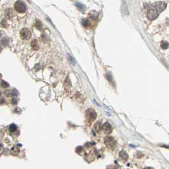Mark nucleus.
<instances>
[{
	"label": "nucleus",
	"instance_id": "nucleus-1",
	"mask_svg": "<svg viewBox=\"0 0 169 169\" xmlns=\"http://www.w3.org/2000/svg\"><path fill=\"white\" fill-rule=\"evenodd\" d=\"M85 116H86V120H87V123L90 124L94 122V120L96 119L97 118V113H95V111L92 108L88 109L85 112Z\"/></svg>",
	"mask_w": 169,
	"mask_h": 169
},
{
	"label": "nucleus",
	"instance_id": "nucleus-2",
	"mask_svg": "<svg viewBox=\"0 0 169 169\" xmlns=\"http://www.w3.org/2000/svg\"><path fill=\"white\" fill-rule=\"evenodd\" d=\"M15 10L19 13H24L26 11V6L22 0H18L14 5Z\"/></svg>",
	"mask_w": 169,
	"mask_h": 169
},
{
	"label": "nucleus",
	"instance_id": "nucleus-3",
	"mask_svg": "<svg viewBox=\"0 0 169 169\" xmlns=\"http://www.w3.org/2000/svg\"><path fill=\"white\" fill-rule=\"evenodd\" d=\"M159 13H160L158 12L157 10L154 7L153 5V6H151V7L149 8L148 10V19L151 20H155V19H156V18L158 17Z\"/></svg>",
	"mask_w": 169,
	"mask_h": 169
},
{
	"label": "nucleus",
	"instance_id": "nucleus-4",
	"mask_svg": "<svg viewBox=\"0 0 169 169\" xmlns=\"http://www.w3.org/2000/svg\"><path fill=\"white\" fill-rule=\"evenodd\" d=\"M104 142L105 144L106 145V146L108 148H110V149H113L114 147L116 146V142L114 138L113 137H106L104 139Z\"/></svg>",
	"mask_w": 169,
	"mask_h": 169
},
{
	"label": "nucleus",
	"instance_id": "nucleus-5",
	"mask_svg": "<svg viewBox=\"0 0 169 169\" xmlns=\"http://www.w3.org/2000/svg\"><path fill=\"white\" fill-rule=\"evenodd\" d=\"M153 6L157 10L159 13H160L167 7V3L165 2H163V1H158L154 4Z\"/></svg>",
	"mask_w": 169,
	"mask_h": 169
},
{
	"label": "nucleus",
	"instance_id": "nucleus-6",
	"mask_svg": "<svg viewBox=\"0 0 169 169\" xmlns=\"http://www.w3.org/2000/svg\"><path fill=\"white\" fill-rule=\"evenodd\" d=\"M20 37L23 39V40H29L31 36V31L27 28H24L20 31Z\"/></svg>",
	"mask_w": 169,
	"mask_h": 169
},
{
	"label": "nucleus",
	"instance_id": "nucleus-7",
	"mask_svg": "<svg viewBox=\"0 0 169 169\" xmlns=\"http://www.w3.org/2000/svg\"><path fill=\"white\" fill-rule=\"evenodd\" d=\"M102 129L106 134H110L112 132V131H113L112 126L111 125V124L109 123H105L102 125Z\"/></svg>",
	"mask_w": 169,
	"mask_h": 169
},
{
	"label": "nucleus",
	"instance_id": "nucleus-8",
	"mask_svg": "<svg viewBox=\"0 0 169 169\" xmlns=\"http://www.w3.org/2000/svg\"><path fill=\"white\" fill-rule=\"evenodd\" d=\"M75 5L81 11V12H84V11L85 10L86 6L84 4L81 3H76Z\"/></svg>",
	"mask_w": 169,
	"mask_h": 169
},
{
	"label": "nucleus",
	"instance_id": "nucleus-9",
	"mask_svg": "<svg viewBox=\"0 0 169 169\" xmlns=\"http://www.w3.org/2000/svg\"><path fill=\"white\" fill-rule=\"evenodd\" d=\"M31 46H32V48H33V49L34 50H37L39 49V45L37 40H34L33 41H32Z\"/></svg>",
	"mask_w": 169,
	"mask_h": 169
},
{
	"label": "nucleus",
	"instance_id": "nucleus-10",
	"mask_svg": "<svg viewBox=\"0 0 169 169\" xmlns=\"http://www.w3.org/2000/svg\"><path fill=\"white\" fill-rule=\"evenodd\" d=\"M120 156L123 160H127L128 158V155H127V153H126L125 151H122L120 152Z\"/></svg>",
	"mask_w": 169,
	"mask_h": 169
},
{
	"label": "nucleus",
	"instance_id": "nucleus-11",
	"mask_svg": "<svg viewBox=\"0 0 169 169\" xmlns=\"http://www.w3.org/2000/svg\"><path fill=\"white\" fill-rule=\"evenodd\" d=\"M94 130H95V131L97 133L100 132L101 130L102 129L100 123H99V122H97L96 123H95V124L94 125Z\"/></svg>",
	"mask_w": 169,
	"mask_h": 169
},
{
	"label": "nucleus",
	"instance_id": "nucleus-12",
	"mask_svg": "<svg viewBox=\"0 0 169 169\" xmlns=\"http://www.w3.org/2000/svg\"><path fill=\"white\" fill-rule=\"evenodd\" d=\"M161 47L163 49H167L168 48V43L167 41H163L161 44Z\"/></svg>",
	"mask_w": 169,
	"mask_h": 169
},
{
	"label": "nucleus",
	"instance_id": "nucleus-13",
	"mask_svg": "<svg viewBox=\"0 0 169 169\" xmlns=\"http://www.w3.org/2000/svg\"><path fill=\"white\" fill-rule=\"evenodd\" d=\"M16 128H17L16 125H15L14 124H13L10 127V132H14L16 130Z\"/></svg>",
	"mask_w": 169,
	"mask_h": 169
},
{
	"label": "nucleus",
	"instance_id": "nucleus-14",
	"mask_svg": "<svg viewBox=\"0 0 169 169\" xmlns=\"http://www.w3.org/2000/svg\"><path fill=\"white\" fill-rule=\"evenodd\" d=\"M82 23H83V25L84 26H87L88 25V20H87V19H83Z\"/></svg>",
	"mask_w": 169,
	"mask_h": 169
},
{
	"label": "nucleus",
	"instance_id": "nucleus-15",
	"mask_svg": "<svg viewBox=\"0 0 169 169\" xmlns=\"http://www.w3.org/2000/svg\"><path fill=\"white\" fill-rule=\"evenodd\" d=\"M36 27L37 28H38V29H41V24L40 22H36Z\"/></svg>",
	"mask_w": 169,
	"mask_h": 169
}]
</instances>
